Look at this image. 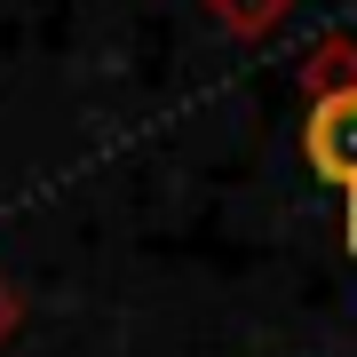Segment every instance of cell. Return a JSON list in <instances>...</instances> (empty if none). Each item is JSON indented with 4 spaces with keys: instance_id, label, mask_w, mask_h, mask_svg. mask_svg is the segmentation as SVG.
<instances>
[{
    "instance_id": "obj_1",
    "label": "cell",
    "mask_w": 357,
    "mask_h": 357,
    "mask_svg": "<svg viewBox=\"0 0 357 357\" xmlns=\"http://www.w3.org/2000/svg\"><path fill=\"white\" fill-rule=\"evenodd\" d=\"M302 159L342 199V246L357 255V56L342 48V72H318L302 112Z\"/></svg>"
}]
</instances>
